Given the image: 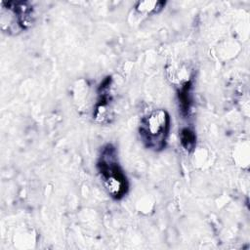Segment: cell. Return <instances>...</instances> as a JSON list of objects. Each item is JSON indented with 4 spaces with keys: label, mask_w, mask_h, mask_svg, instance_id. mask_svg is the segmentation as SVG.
<instances>
[{
    "label": "cell",
    "mask_w": 250,
    "mask_h": 250,
    "mask_svg": "<svg viewBox=\"0 0 250 250\" xmlns=\"http://www.w3.org/2000/svg\"><path fill=\"white\" fill-rule=\"evenodd\" d=\"M97 169L108 194L113 199H122L129 190V182L119 165L116 148L111 144L102 148Z\"/></svg>",
    "instance_id": "1"
},
{
    "label": "cell",
    "mask_w": 250,
    "mask_h": 250,
    "mask_svg": "<svg viewBox=\"0 0 250 250\" xmlns=\"http://www.w3.org/2000/svg\"><path fill=\"white\" fill-rule=\"evenodd\" d=\"M165 6L163 1H142L138 2L136 5V10L140 14L151 15L160 12Z\"/></svg>",
    "instance_id": "5"
},
{
    "label": "cell",
    "mask_w": 250,
    "mask_h": 250,
    "mask_svg": "<svg viewBox=\"0 0 250 250\" xmlns=\"http://www.w3.org/2000/svg\"><path fill=\"white\" fill-rule=\"evenodd\" d=\"M110 83L111 78L106 77L100 85L99 88V98L98 103L96 104L95 111L93 113V116L97 119V121L101 123L109 122V104L112 100L110 95Z\"/></svg>",
    "instance_id": "4"
},
{
    "label": "cell",
    "mask_w": 250,
    "mask_h": 250,
    "mask_svg": "<svg viewBox=\"0 0 250 250\" xmlns=\"http://www.w3.org/2000/svg\"><path fill=\"white\" fill-rule=\"evenodd\" d=\"M180 141H181L182 146L187 151H192L194 149L196 145V137L192 130L188 128L182 129L180 133Z\"/></svg>",
    "instance_id": "6"
},
{
    "label": "cell",
    "mask_w": 250,
    "mask_h": 250,
    "mask_svg": "<svg viewBox=\"0 0 250 250\" xmlns=\"http://www.w3.org/2000/svg\"><path fill=\"white\" fill-rule=\"evenodd\" d=\"M0 23L3 32L17 35L32 26L35 14L32 5L25 1L1 2Z\"/></svg>",
    "instance_id": "3"
},
{
    "label": "cell",
    "mask_w": 250,
    "mask_h": 250,
    "mask_svg": "<svg viewBox=\"0 0 250 250\" xmlns=\"http://www.w3.org/2000/svg\"><path fill=\"white\" fill-rule=\"evenodd\" d=\"M190 83L187 82L179 92V102L181 105V110L185 115L188 114L190 107Z\"/></svg>",
    "instance_id": "7"
},
{
    "label": "cell",
    "mask_w": 250,
    "mask_h": 250,
    "mask_svg": "<svg viewBox=\"0 0 250 250\" xmlns=\"http://www.w3.org/2000/svg\"><path fill=\"white\" fill-rule=\"evenodd\" d=\"M171 118L162 108L153 109L140 122L139 135L145 146L153 151H160L166 146L170 131Z\"/></svg>",
    "instance_id": "2"
}]
</instances>
